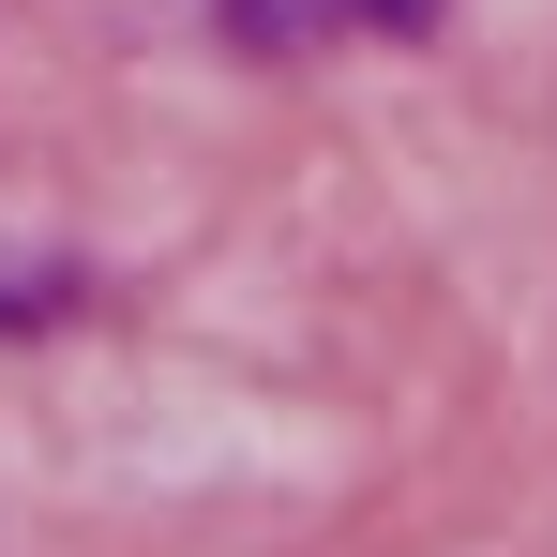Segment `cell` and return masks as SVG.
Returning a JSON list of instances; mask_svg holds the SVG:
<instances>
[{
  "mask_svg": "<svg viewBox=\"0 0 557 557\" xmlns=\"http://www.w3.org/2000/svg\"><path fill=\"white\" fill-rule=\"evenodd\" d=\"M453 0H211L242 61H347V46H422Z\"/></svg>",
  "mask_w": 557,
  "mask_h": 557,
  "instance_id": "1",
  "label": "cell"
},
{
  "mask_svg": "<svg viewBox=\"0 0 557 557\" xmlns=\"http://www.w3.org/2000/svg\"><path fill=\"white\" fill-rule=\"evenodd\" d=\"M46 317H76V286H15L0 301V332H46Z\"/></svg>",
  "mask_w": 557,
  "mask_h": 557,
  "instance_id": "2",
  "label": "cell"
}]
</instances>
